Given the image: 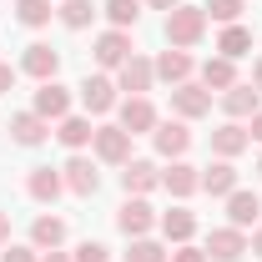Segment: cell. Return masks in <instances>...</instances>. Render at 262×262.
<instances>
[{
    "mask_svg": "<svg viewBox=\"0 0 262 262\" xmlns=\"http://www.w3.org/2000/svg\"><path fill=\"white\" fill-rule=\"evenodd\" d=\"M207 35V10L202 5H177V10H166V40L177 46V51H187Z\"/></svg>",
    "mask_w": 262,
    "mask_h": 262,
    "instance_id": "obj_1",
    "label": "cell"
},
{
    "mask_svg": "<svg viewBox=\"0 0 262 262\" xmlns=\"http://www.w3.org/2000/svg\"><path fill=\"white\" fill-rule=\"evenodd\" d=\"M91 146H96L101 162H111V166H126L131 162V131H121V126H96Z\"/></svg>",
    "mask_w": 262,
    "mask_h": 262,
    "instance_id": "obj_2",
    "label": "cell"
},
{
    "mask_svg": "<svg viewBox=\"0 0 262 262\" xmlns=\"http://www.w3.org/2000/svg\"><path fill=\"white\" fill-rule=\"evenodd\" d=\"M151 81H157V66L146 61V56H136V51H131V56H126V66L116 71V86H121V91H131V96L151 91Z\"/></svg>",
    "mask_w": 262,
    "mask_h": 262,
    "instance_id": "obj_3",
    "label": "cell"
},
{
    "mask_svg": "<svg viewBox=\"0 0 262 262\" xmlns=\"http://www.w3.org/2000/svg\"><path fill=\"white\" fill-rule=\"evenodd\" d=\"M20 71L35 76V81H56V71H61V51H51L46 40H35V46H26V56H20Z\"/></svg>",
    "mask_w": 262,
    "mask_h": 262,
    "instance_id": "obj_4",
    "label": "cell"
},
{
    "mask_svg": "<svg viewBox=\"0 0 262 262\" xmlns=\"http://www.w3.org/2000/svg\"><path fill=\"white\" fill-rule=\"evenodd\" d=\"M35 116H46V121L71 116V91L56 86V81H40V91H35Z\"/></svg>",
    "mask_w": 262,
    "mask_h": 262,
    "instance_id": "obj_5",
    "label": "cell"
},
{
    "mask_svg": "<svg viewBox=\"0 0 262 262\" xmlns=\"http://www.w3.org/2000/svg\"><path fill=\"white\" fill-rule=\"evenodd\" d=\"M171 106H177V116H207L212 111V91L182 81V86H171Z\"/></svg>",
    "mask_w": 262,
    "mask_h": 262,
    "instance_id": "obj_6",
    "label": "cell"
},
{
    "mask_svg": "<svg viewBox=\"0 0 262 262\" xmlns=\"http://www.w3.org/2000/svg\"><path fill=\"white\" fill-rule=\"evenodd\" d=\"M121 131H131V136L157 131V111H151L146 96H126V101H121Z\"/></svg>",
    "mask_w": 262,
    "mask_h": 262,
    "instance_id": "obj_7",
    "label": "cell"
},
{
    "mask_svg": "<svg viewBox=\"0 0 262 262\" xmlns=\"http://www.w3.org/2000/svg\"><path fill=\"white\" fill-rule=\"evenodd\" d=\"M126 56H131V35H126V31L96 35V61L106 66V71H121V66H126Z\"/></svg>",
    "mask_w": 262,
    "mask_h": 262,
    "instance_id": "obj_8",
    "label": "cell"
},
{
    "mask_svg": "<svg viewBox=\"0 0 262 262\" xmlns=\"http://www.w3.org/2000/svg\"><path fill=\"white\" fill-rule=\"evenodd\" d=\"M66 171V187L76 196H96V187H101V177H96V162H86V157H71V162L61 166Z\"/></svg>",
    "mask_w": 262,
    "mask_h": 262,
    "instance_id": "obj_9",
    "label": "cell"
},
{
    "mask_svg": "<svg viewBox=\"0 0 262 262\" xmlns=\"http://www.w3.org/2000/svg\"><path fill=\"white\" fill-rule=\"evenodd\" d=\"M81 101H86V111H111V106H116V81H111V76H86V81H81Z\"/></svg>",
    "mask_w": 262,
    "mask_h": 262,
    "instance_id": "obj_10",
    "label": "cell"
},
{
    "mask_svg": "<svg viewBox=\"0 0 262 262\" xmlns=\"http://www.w3.org/2000/svg\"><path fill=\"white\" fill-rule=\"evenodd\" d=\"M207 252L217 262H237L242 252H247V237H242V227H217L212 237H207Z\"/></svg>",
    "mask_w": 262,
    "mask_h": 262,
    "instance_id": "obj_11",
    "label": "cell"
},
{
    "mask_svg": "<svg viewBox=\"0 0 262 262\" xmlns=\"http://www.w3.org/2000/svg\"><path fill=\"white\" fill-rule=\"evenodd\" d=\"M151 141H157V151H162V157H182V151L192 146V131L182 126V121H157Z\"/></svg>",
    "mask_w": 262,
    "mask_h": 262,
    "instance_id": "obj_12",
    "label": "cell"
},
{
    "mask_svg": "<svg viewBox=\"0 0 262 262\" xmlns=\"http://www.w3.org/2000/svg\"><path fill=\"white\" fill-rule=\"evenodd\" d=\"M247 146H252V136H247V126H237V121H227V126L212 131V151H217L222 162H232V157L247 151Z\"/></svg>",
    "mask_w": 262,
    "mask_h": 262,
    "instance_id": "obj_13",
    "label": "cell"
},
{
    "mask_svg": "<svg viewBox=\"0 0 262 262\" xmlns=\"http://www.w3.org/2000/svg\"><path fill=\"white\" fill-rule=\"evenodd\" d=\"M157 182H162V171H157L151 162H126V166H121V187H126V196H146Z\"/></svg>",
    "mask_w": 262,
    "mask_h": 262,
    "instance_id": "obj_14",
    "label": "cell"
},
{
    "mask_svg": "<svg viewBox=\"0 0 262 262\" xmlns=\"http://www.w3.org/2000/svg\"><path fill=\"white\" fill-rule=\"evenodd\" d=\"M116 227L126 232V237H146V232H151V207H146L141 196H131L126 207L116 212Z\"/></svg>",
    "mask_w": 262,
    "mask_h": 262,
    "instance_id": "obj_15",
    "label": "cell"
},
{
    "mask_svg": "<svg viewBox=\"0 0 262 262\" xmlns=\"http://www.w3.org/2000/svg\"><path fill=\"white\" fill-rule=\"evenodd\" d=\"M46 116H35V111H15V116H10V136H15V141H20V146H40V141H46Z\"/></svg>",
    "mask_w": 262,
    "mask_h": 262,
    "instance_id": "obj_16",
    "label": "cell"
},
{
    "mask_svg": "<svg viewBox=\"0 0 262 262\" xmlns=\"http://www.w3.org/2000/svg\"><path fill=\"white\" fill-rule=\"evenodd\" d=\"M202 192L232 196V192H237V166H232V162H212L207 171H202Z\"/></svg>",
    "mask_w": 262,
    "mask_h": 262,
    "instance_id": "obj_17",
    "label": "cell"
},
{
    "mask_svg": "<svg viewBox=\"0 0 262 262\" xmlns=\"http://www.w3.org/2000/svg\"><path fill=\"white\" fill-rule=\"evenodd\" d=\"M162 187H166L171 196H192L196 187H202V171L187 166V162H171V171H162Z\"/></svg>",
    "mask_w": 262,
    "mask_h": 262,
    "instance_id": "obj_18",
    "label": "cell"
},
{
    "mask_svg": "<svg viewBox=\"0 0 262 262\" xmlns=\"http://www.w3.org/2000/svg\"><path fill=\"white\" fill-rule=\"evenodd\" d=\"M257 212H262V196H257V192H232V196H227L232 227H252V222H257Z\"/></svg>",
    "mask_w": 262,
    "mask_h": 262,
    "instance_id": "obj_19",
    "label": "cell"
},
{
    "mask_svg": "<svg viewBox=\"0 0 262 262\" xmlns=\"http://www.w3.org/2000/svg\"><path fill=\"white\" fill-rule=\"evenodd\" d=\"M157 76H162V81H171V86H182V81L192 76V56H187V51H177V46H171V51H162V56H157Z\"/></svg>",
    "mask_w": 262,
    "mask_h": 262,
    "instance_id": "obj_20",
    "label": "cell"
},
{
    "mask_svg": "<svg viewBox=\"0 0 262 262\" xmlns=\"http://www.w3.org/2000/svg\"><path fill=\"white\" fill-rule=\"evenodd\" d=\"M56 136H61V146H71V151H81V146H91V136H96V126H91L86 116H61V126H56Z\"/></svg>",
    "mask_w": 262,
    "mask_h": 262,
    "instance_id": "obj_21",
    "label": "cell"
},
{
    "mask_svg": "<svg viewBox=\"0 0 262 262\" xmlns=\"http://www.w3.org/2000/svg\"><path fill=\"white\" fill-rule=\"evenodd\" d=\"M26 187H31L35 202H56V196H61V187H66V177H61V171H51V166H35Z\"/></svg>",
    "mask_w": 262,
    "mask_h": 262,
    "instance_id": "obj_22",
    "label": "cell"
},
{
    "mask_svg": "<svg viewBox=\"0 0 262 262\" xmlns=\"http://www.w3.org/2000/svg\"><path fill=\"white\" fill-rule=\"evenodd\" d=\"M202 86H207V91H227V86H237V71H232L227 56H212V61L202 66Z\"/></svg>",
    "mask_w": 262,
    "mask_h": 262,
    "instance_id": "obj_23",
    "label": "cell"
},
{
    "mask_svg": "<svg viewBox=\"0 0 262 262\" xmlns=\"http://www.w3.org/2000/svg\"><path fill=\"white\" fill-rule=\"evenodd\" d=\"M222 111L227 116H257V91L252 86H227L222 91Z\"/></svg>",
    "mask_w": 262,
    "mask_h": 262,
    "instance_id": "obj_24",
    "label": "cell"
},
{
    "mask_svg": "<svg viewBox=\"0 0 262 262\" xmlns=\"http://www.w3.org/2000/svg\"><path fill=\"white\" fill-rule=\"evenodd\" d=\"M162 232H166V242H187L196 232V217L187 207H171V212H162Z\"/></svg>",
    "mask_w": 262,
    "mask_h": 262,
    "instance_id": "obj_25",
    "label": "cell"
},
{
    "mask_svg": "<svg viewBox=\"0 0 262 262\" xmlns=\"http://www.w3.org/2000/svg\"><path fill=\"white\" fill-rule=\"evenodd\" d=\"M31 242L35 247H61L66 242V222L61 217H35L31 222Z\"/></svg>",
    "mask_w": 262,
    "mask_h": 262,
    "instance_id": "obj_26",
    "label": "cell"
},
{
    "mask_svg": "<svg viewBox=\"0 0 262 262\" xmlns=\"http://www.w3.org/2000/svg\"><path fill=\"white\" fill-rule=\"evenodd\" d=\"M217 51H222L227 61L247 56V51H252V31H247V26H227V31H222V40H217Z\"/></svg>",
    "mask_w": 262,
    "mask_h": 262,
    "instance_id": "obj_27",
    "label": "cell"
},
{
    "mask_svg": "<svg viewBox=\"0 0 262 262\" xmlns=\"http://www.w3.org/2000/svg\"><path fill=\"white\" fill-rule=\"evenodd\" d=\"M56 15H61L71 31H86V26L96 20V5H91V0H61V10H56Z\"/></svg>",
    "mask_w": 262,
    "mask_h": 262,
    "instance_id": "obj_28",
    "label": "cell"
},
{
    "mask_svg": "<svg viewBox=\"0 0 262 262\" xmlns=\"http://www.w3.org/2000/svg\"><path fill=\"white\" fill-rule=\"evenodd\" d=\"M136 15H141V0H106V20H111L116 31L136 26Z\"/></svg>",
    "mask_w": 262,
    "mask_h": 262,
    "instance_id": "obj_29",
    "label": "cell"
},
{
    "mask_svg": "<svg viewBox=\"0 0 262 262\" xmlns=\"http://www.w3.org/2000/svg\"><path fill=\"white\" fill-rule=\"evenodd\" d=\"M15 15H20V26H46L56 10H51V0H15Z\"/></svg>",
    "mask_w": 262,
    "mask_h": 262,
    "instance_id": "obj_30",
    "label": "cell"
},
{
    "mask_svg": "<svg viewBox=\"0 0 262 262\" xmlns=\"http://www.w3.org/2000/svg\"><path fill=\"white\" fill-rule=\"evenodd\" d=\"M126 262H166V252H162V242H151V237H131Z\"/></svg>",
    "mask_w": 262,
    "mask_h": 262,
    "instance_id": "obj_31",
    "label": "cell"
},
{
    "mask_svg": "<svg viewBox=\"0 0 262 262\" xmlns=\"http://www.w3.org/2000/svg\"><path fill=\"white\" fill-rule=\"evenodd\" d=\"M202 10H207V20H222V26H237V15H242V0H207Z\"/></svg>",
    "mask_w": 262,
    "mask_h": 262,
    "instance_id": "obj_32",
    "label": "cell"
},
{
    "mask_svg": "<svg viewBox=\"0 0 262 262\" xmlns=\"http://www.w3.org/2000/svg\"><path fill=\"white\" fill-rule=\"evenodd\" d=\"M71 262H111V252H106V242H81Z\"/></svg>",
    "mask_w": 262,
    "mask_h": 262,
    "instance_id": "obj_33",
    "label": "cell"
},
{
    "mask_svg": "<svg viewBox=\"0 0 262 262\" xmlns=\"http://www.w3.org/2000/svg\"><path fill=\"white\" fill-rule=\"evenodd\" d=\"M0 262H40V257H35V247H5Z\"/></svg>",
    "mask_w": 262,
    "mask_h": 262,
    "instance_id": "obj_34",
    "label": "cell"
},
{
    "mask_svg": "<svg viewBox=\"0 0 262 262\" xmlns=\"http://www.w3.org/2000/svg\"><path fill=\"white\" fill-rule=\"evenodd\" d=\"M171 262H207V252H196V247H187V242H182V247H177V257Z\"/></svg>",
    "mask_w": 262,
    "mask_h": 262,
    "instance_id": "obj_35",
    "label": "cell"
},
{
    "mask_svg": "<svg viewBox=\"0 0 262 262\" xmlns=\"http://www.w3.org/2000/svg\"><path fill=\"white\" fill-rule=\"evenodd\" d=\"M10 86H15V66H5V61H0V96H5Z\"/></svg>",
    "mask_w": 262,
    "mask_h": 262,
    "instance_id": "obj_36",
    "label": "cell"
},
{
    "mask_svg": "<svg viewBox=\"0 0 262 262\" xmlns=\"http://www.w3.org/2000/svg\"><path fill=\"white\" fill-rule=\"evenodd\" d=\"M247 136H252V141H262V111L252 116V126H247Z\"/></svg>",
    "mask_w": 262,
    "mask_h": 262,
    "instance_id": "obj_37",
    "label": "cell"
},
{
    "mask_svg": "<svg viewBox=\"0 0 262 262\" xmlns=\"http://www.w3.org/2000/svg\"><path fill=\"white\" fill-rule=\"evenodd\" d=\"M182 0H151V10H177Z\"/></svg>",
    "mask_w": 262,
    "mask_h": 262,
    "instance_id": "obj_38",
    "label": "cell"
},
{
    "mask_svg": "<svg viewBox=\"0 0 262 262\" xmlns=\"http://www.w3.org/2000/svg\"><path fill=\"white\" fill-rule=\"evenodd\" d=\"M40 262H71V257H66V252H56V247H51V252H46V257H40Z\"/></svg>",
    "mask_w": 262,
    "mask_h": 262,
    "instance_id": "obj_39",
    "label": "cell"
},
{
    "mask_svg": "<svg viewBox=\"0 0 262 262\" xmlns=\"http://www.w3.org/2000/svg\"><path fill=\"white\" fill-rule=\"evenodd\" d=\"M5 237H10V217L0 212V242H5Z\"/></svg>",
    "mask_w": 262,
    "mask_h": 262,
    "instance_id": "obj_40",
    "label": "cell"
},
{
    "mask_svg": "<svg viewBox=\"0 0 262 262\" xmlns=\"http://www.w3.org/2000/svg\"><path fill=\"white\" fill-rule=\"evenodd\" d=\"M252 86H257V91H262V61L252 66Z\"/></svg>",
    "mask_w": 262,
    "mask_h": 262,
    "instance_id": "obj_41",
    "label": "cell"
},
{
    "mask_svg": "<svg viewBox=\"0 0 262 262\" xmlns=\"http://www.w3.org/2000/svg\"><path fill=\"white\" fill-rule=\"evenodd\" d=\"M252 252H257V257H262V232H257V237H252Z\"/></svg>",
    "mask_w": 262,
    "mask_h": 262,
    "instance_id": "obj_42",
    "label": "cell"
},
{
    "mask_svg": "<svg viewBox=\"0 0 262 262\" xmlns=\"http://www.w3.org/2000/svg\"><path fill=\"white\" fill-rule=\"evenodd\" d=\"M257 171H262V162H257Z\"/></svg>",
    "mask_w": 262,
    "mask_h": 262,
    "instance_id": "obj_43",
    "label": "cell"
}]
</instances>
